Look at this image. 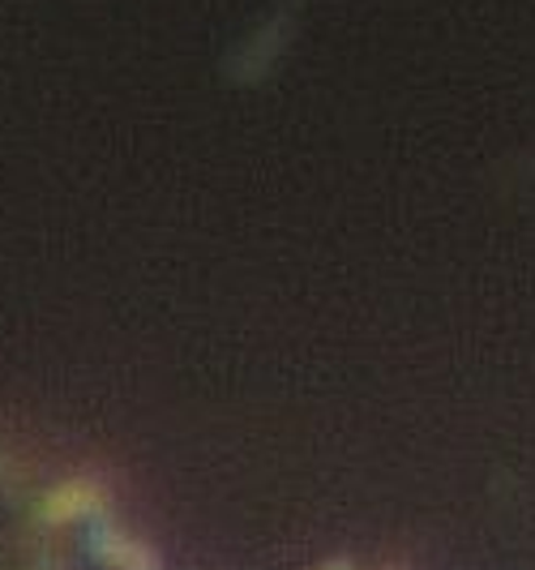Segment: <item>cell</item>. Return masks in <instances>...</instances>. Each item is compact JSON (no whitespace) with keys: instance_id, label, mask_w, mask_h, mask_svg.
<instances>
[{"instance_id":"6da1fadb","label":"cell","mask_w":535,"mask_h":570,"mask_svg":"<svg viewBox=\"0 0 535 570\" xmlns=\"http://www.w3.org/2000/svg\"><path fill=\"white\" fill-rule=\"evenodd\" d=\"M99 519L0 455V570H99Z\"/></svg>"}]
</instances>
